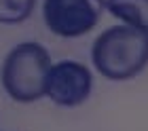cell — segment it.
<instances>
[{
  "mask_svg": "<svg viewBox=\"0 0 148 131\" xmlns=\"http://www.w3.org/2000/svg\"><path fill=\"white\" fill-rule=\"evenodd\" d=\"M95 70L110 80H129L148 64V30L127 23L112 25L91 47Z\"/></svg>",
  "mask_w": 148,
  "mask_h": 131,
  "instance_id": "1",
  "label": "cell"
},
{
  "mask_svg": "<svg viewBox=\"0 0 148 131\" xmlns=\"http://www.w3.org/2000/svg\"><path fill=\"white\" fill-rule=\"evenodd\" d=\"M51 66V55L40 43H19L6 53L2 61L0 82L11 99L19 104H32L45 97Z\"/></svg>",
  "mask_w": 148,
  "mask_h": 131,
  "instance_id": "2",
  "label": "cell"
},
{
  "mask_svg": "<svg viewBox=\"0 0 148 131\" xmlns=\"http://www.w3.org/2000/svg\"><path fill=\"white\" fill-rule=\"evenodd\" d=\"M106 0H45L42 19L59 38H78L99 23Z\"/></svg>",
  "mask_w": 148,
  "mask_h": 131,
  "instance_id": "3",
  "label": "cell"
},
{
  "mask_svg": "<svg viewBox=\"0 0 148 131\" xmlns=\"http://www.w3.org/2000/svg\"><path fill=\"white\" fill-rule=\"evenodd\" d=\"M93 89V74L85 64L64 59L51 66L47 76L45 95L55 106L76 108L85 104Z\"/></svg>",
  "mask_w": 148,
  "mask_h": 131,
  "instance_id": "4",
  "label": "cell"
},
{
  "mask_svg": "<svg viewBox=\"0 0 148 131\" xmlns=\"http://www.w3.org/2000/svg\"><path fill=\"white\" fill-rule=\"evenodd\" d=\"M106 9L123 23L148 30V0H106Z\"/></svg>",
  "mask_w": 148,
  "mask_h": 131,
  "instance_id": "5",
  "label": "cell"
},
{
  "mask_svg": "<svg viewBox=\"0 0 148 131\" xmlns=\"http://www.w3.org/2000/svg\"><path fill=\"white\" fill-rule=\"evenodd\" d=\"M36 9V0H0V23L4 25H17L23 23L25 19Z\"/></svg>",
  "mask_w": 148,
  "mask_h": 131,
  "instance_id": "6",
  "label": "cell"
}]
</instances>
